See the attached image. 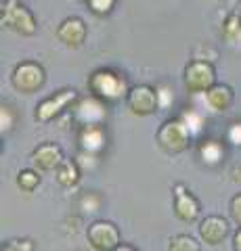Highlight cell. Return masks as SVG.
I'll list each match as a JSON object with an SVG mask.
<instances>
[{
    "mask_svg": "<svg viewBox=\"0 0 241 251\" xmlns=\"http://www.w3.org/2000/svg\"><path fill=\"white\" fill-rule=\"evenodd\" d=\"M90 88L97 97L105 100H118L128 92L126 80L113 72H107V69H101L90 77Z\"/></svg>",
    "mask_w": 241,
    "mask_h": 251,
    "instance_id": "6da1fadb",
    "label": "cell"
},
{
    "mask_svg": "<svg viewBox=\"0 0 241 251\" xmlns=\"http://www.w3.org/2000/svg\"><path fill=\"white\" fill-rule=\"evenodd\" d=\"M191 132L189 128L185 126L183 120H172V122H166L164 126L160 128L158 132V140L160 145L166 149L170 153H181L189 147V140H191Z\"/></svg>",
    "mask_w": 241,
    "mask_h": 251,
    "instance_id": "7a4b0ae2",
    "label": "cell"
},
{
    "mask_svg": "<svg viewBox=\"0 0 241 251\" xmlns=\"http://www.w3.org/2000/svg\"><path fill=\"white\" fill-rule=\"evenodd\" d=\"M2 23L26 36H32L36 31V21L32 13L23 4H19V0H6V4L2 6Z\"/></svg>",
    "mask_w": 241,
    "mask_h": 251,
    "instance_id": "3957f363",
    "label": "cell"
},
{
    "mask_svg": "<svg viewBox=\"0 0 241 251\" xmlns=\"http://www.w3.org/2000/svg\"><path fill=\"white\" fill-rule=\"evenodd\" d=\"M185 84L189 92L201 94L214 86V69L206 61H193L185 72Z\"/></svg>",
    "mask_w": 241,
    "mask_h": 251,
    "instance_id": "277c9868",
    "label": "cell"
},
{
    "mask_svg": "<svg viewBox=\"0 0 241 251\" xmlns=\"http://www.w3.org/2000/svg\"><path fill=\"white\" fill-rule=\"evenodd\" d=\"M88 243L97 251H115L120 247V232L111 222H95L88 228Z\"/></svg>",
    "mask_w": 241,
    "mask_h": 251,
    "instance_id": "5b68a950",
    "label": "cell"
},
{
    "mask_svg": "<svg viewBox=\"0 0 241 251\" xmlns=\"http://www.w3.org/2000/svg\"><path fill=\"white\" fill-rule=\"evenodd\" d=\"M44 84V69L40 65H36V63H21L17 65L13 74V86L21 92H36L38 88H42Z\"/></svg>",
    "mask_w": 241,
    "mask_h": 251,
    "instance_id": "8992f818",
    "label": "cell"
},
{
    "mask_svg": "<svg viewBox=\"0 0 241 251\" xmlns=\"http://www.w3.org/2000/svg\"><path fill=\"white\" fill-rule=\"evenodd\" d=\"M128 105L132 113L136 115H149L160 107L158 100V90L149 88V86H136L128 92Z\"/></svg>",
    "mask_w": 241,
    "mask_h": 251,
    "instance_id": "52a82bcc",
    "label": "cell"
},
{
    "mask_svg": "<svg viewBox=\"0 0 241 251\" xmlns=\"http://www.w3.org/2000/svg\"><path fill=\"white\" fill-rule=\"evenodd\" d=\"M74 99H76V90H61L55 94V97H49L36 107V120H40V122L53 120V117H55L67 103H72Z\"/></svg>",
    "mask_w": 241,
    "mask_h": 251,
    "instance_id": "ba28073f",
    "label": "cell"
},
{
    "mask_svg": "<svg viewBox=\"0 0 241 251\" xmlns=\"http://www.w3.org/2000/svg\"><path fill=\"white\" fill-rule=\"evenodd\" d=\"M174 209H176V216L185 220V222H193L199 214V203L195 201V197L187 191L183 184H176L174 186Z\"/></svg>",
    "mask_w": 241,
    "mask_h": 251,
    "instance_id": "9c48e42d",
    "label": "cell"
},
{
    "mask_svg": "<svg viewBox=\"0 0 241 251\" xmlns=\"http://www.w3.org/2000/svg\"><path fill=\"white\" fill-rule=\"evenodd\" d=\"M229 234V224L224 218L218 216H208L201 220L199 224V237L204 239L208 245H218V243Z\"/></svg>",
    "mask_w": 241,
    "mask_h": 251,
    "instance_id": "30bf717a",
    "label": "cell"
},
{
    "mask_svg": "<svg viewBox=\"0 0 241 251\" xmlns=\"http://www.w3.org/2000/svg\"><path fill=\"white\" fill-rule=\"evenodd\" d=\"M105 117H107L105 105L99 103L97 99H84L76 107V120L82 122L84 126H101Z\"/></svg>",
    "mask_w": 241,
    "mask_h": 251,
    "instance_id": "8fae6325",
    "label": "cell"
},
{
    "mask_svg": "<svg viewBox=\"0 0 241 251\" xmlns=\"http://www.w3.org/2000/svg\"><path fill=\"white\" fill-rule=\"evenodd\" d=\"M197 99L204 100V105L208 111L212 113H218V111H224L231 100H233V92L229 86H212L208 92H201V94H195Z\"/></svg>",
    "mask_w": 241,
    "mask_h": 251,
    "instance_id": "7c38bea8",
    "label": "cell"
},
{
    "mask_svg": "<svg viewBox=\"0 0 241 251\" xmlns=\"http://www.w3.org/2000/svg\"><path fill=\"white\" fill-rule=\"evenodd\" d=\"M107 143V136H105V130L103 126H82L80 130V147L82 151L86 153H99L105 149Z\"/></svg>",
    "mask_w": 241,
    "mask_h": 251,
    "instance_id": "4fadbf2b",
    "label": "cell"
},
{
    "mask_svg": "<svg viewBox=\"0 0 241 251\" xmlns=\"http://www.w3.org/2000/svg\"><path fill=\"white\" fill-rule=\"evenodd\" d=\"M57 36L69 46H80L86 38V25H84L82 19L78 17H69L59 25L57 29Z\"/></svg>",
    "mask_w": 241,
    "mask_h": 251,
    "instance_id": "5bb4252c",
    "label": "cell"
},
{
    "mask_svg": "<svg viewBox=\"0 0 241 251\" xmlns=\"http://www.w3.org/2000/svg\"><path fill=\"white\" fill-rule=\"evenodd\" d=\"M34 163L40 170H57L61 166V161H63V153H61V149L53 143H46V145H40L34 151Z\"/></svg>",
    "mask_w": 241,
    "mask_h": 251,
    "instance_id": "9a60e30c",
    "label": "cell"
},
{
    "mask_svg": "<svg viewBox=\"0 0 241 251\" xmlns=\"http://www.w3.org/2000/svg\"><path fill=\"white\" fill-rule=\"evenodd\" d=\"M199 157L208 166H216L224 157V149L218 140H206V143H201V147H199Z\"/></svg>",
    "mask_w": 241,
    "mask_h": 251,
    "instance_id": "2e32d148",
    "label": "cell"
},
{
    "mask_svg": "<svg viewBox=\"0 0 241 251\" xmlns=\"http://www.w3.org/2000/svg\"><path fill=\"white\" fill-rule=\"evenodd\" d=\"M55 174L61 186H74L78 182V163L72 159H63L61 166L55 170Z\"/></svg>",
    "mask_w": 241,
    "mask_h": 251,
    "instance_id": "e0dca14e",
    "label": "cell"
},
{
    "mask_svg": "<svg viewBox=\"0 0 241 251\" xmlns=\"http://www.w3.org/2000/svg\"><path fill=\"white\" fill-rule=\"evenodd\" d=\"M181 120L185 122V126L189 128L191 134H199V132L204 130V124H206V117H204V113H201L197 107L195 109H189V111H185Z\"/></svg>",
    "mask_w": 241,
    "mask_h": 251,
    "instance_id": "ac0fdd59",
    "label": "cell"
},
{
    "mask_svg": "<svg viewBox=\"0 0 241 251\" xmlns=\"http://www.w3.org/2000/svg\"><path fill=\"white\" fill-rule=\"evenodd\" d=\"M168 251H199V243L195 239H191L189 234H176L170 241Z\"/></svg>",
    "mask_w": 241,
    "mask_h": 251,
    "instance_id": "d6986e66",
    "label": "cell"
},
{
    "mask_svg": "<svg viewBox=\"0 0 241 251\" xmlns=\"http://www.w3.org/2000/svg\"><path fill=\"white\" fill-rule=\"evenodd\" d=\"M17 184L23 188V191L32 193L34 188L40 184V176H38L36 172H32V170H23V172H19V176H17Z\"/></svg>",
    "mask_w": 241,
    "mask_h": 251,
    "instance_id": "ffe728a7",
    "label": "cell"
},
{
    "mask_svg": "<svg viewBox=\"0 0 241 251\" xmlns=\"http://www.w3.org/2000/svg\"><path fill=\"white\" fill-rule=\"evenodd\" d=\"M224 38H229V40H233V38H237L241 34V19L237 17V15H231V17L227 19V23H224Z\"/></svg>",
    "mask_w": 241,
    "mask_h": 251,
    "instance_id": "44dd1931",
    "label": "cell"
},
{
    "mask_svg": "<svg viewBox=\"0 0 241 251\" xmlns=\"http://www.w3.org/2000/svg\"><path fill=\"white\" fill-rule=\"evenodd\" d=\"M2 251H34V245H32V241H27V239H23V241H9L2 247Z\"/></svg>",
    "mask_w": 241,
    "mask_h": 251,
    "instance_id": "7402d4cb",
    "label": "cell"
},
{
    "mask_svg": "<svg viewBox=\"0 0 241 251\" xmlns=\"http://www.w3.org/2000/svg\"><path fill=\"white\" fill-rule=\"evenodd\" d=\"M88 4H90V9L95 11V13H109L113 9V4H115V0H88Z\"/></svg>",
    "mask_w": 241,
    "mask_h": 251,
    "instance_id": "603a6c76",
    "label": "cell"
},
{
    "mask_svg": "<svg viewBox=\"0 0 241 251\" xmlns=\"http://www.w3.org/2000/svg\"><path fill=\"white\" fill-rule=\"evenodd\" d=\"M172 99H174L172 90H170L168 86H160V88H158V100H160V105L161 107H168L170 103H172Z\"/></svg>",
    "mask_w": 241,
    "mask_h": 251,
    "instance_id": "cb8c5ba5",
    "label": "cell"
},
{
    "mask_svg": "<svg viewBox=\"0 0 241 251\" xmlns=\"http://www.w3.org/2000/svg\"><path fill=\"white\" fill-rule=\"evenodd\" d=\"M0 128L2 132H9L13 128V115L9 107H2V111H0Z\"/></svg>",
    "mask_w": 241,
    "mask_h": 251,
    "instance_id": "d4e9b609",
    "label": "cell"
},
{
    "mask_svg": "<svg viewBox=\"0 0 241 251\" xmlns=\"http://www.w3.org/2000/svg\"><path fill=\"white\" fill-rule=\"evenodd\" d=\"M231 216L241 226V193L237 195V197H233V201H231Z\"/></svg>",
    "mask_w": 241,
    "mask_h": 251,
    "instance_id": "484cf974",
    "label": "cell"
},
{
    "mask_svg": "<svg viewBox=\"0 0 241 251\" xmlns=\"http://www.w3.org/2000/svg\"><path fill=\"white\" fill-rule=\"evenodd\" d=\"M229 140L233 145L241 147V124H233L229 128Z\"/></svg>",
    "mask_w": 241,
    "mask_h": 251,
    "instance_id": "4316f807",
    "label": "cell"
},
{
    "mask_svg": "<svg viewBox=\"0 0 241 251\" xmlns=\"http://www.w3.org/2000/svg\"><path fill=\"white\" fill-rule=\"evenodd\" d=\"M95 159H97V155H95V153L82 151L80 155H78V163H82L84 168H92V166H95Z\"/></svg>",
    "mask_w": 241,
    "mask_h": 251,
    "instance_id": "83f0119b",
    "label": "cell"
},
{
    "mask_svg": "<svg viewBox=\"0 0 241 251\" xmlns=\"http://www.w3.org/2000/svg\"><path fill=\"white\" fill-rule=\"evenodd\" d=\"M235 251H241V228L235 234Z\"/></svg>",
    "mask_w": 241,
    "mask_h": 251,
    "instance_id": "f1b7e54d",
    "label": "cell"
},
{
    "mask_svg": "<svg viewBox=\"0 0 241 251\" xmlns=\"http://www.w3.org/2000/svg\"><path fill=\"white\" fill-rule=\"evenodd\" d=\"M115 251H134V249H132V247H128V245H120V247L115 249Z\"/></svg>",
    "mask_w": 241,
    "mask_h": 251,
    "instance_id": "f546056e",
    "label": "cell"
},
{
    "mask_svg": "<svg viewBox=\"0 0 241 251\" xmlns=\"http://www.w3.org/2000/svg\"><path fill=\"white\" fill-rule=\"evenodd\" d=\"M82 2H88V0H82Z\"/></svg>",
    "mask_w": 241,
    "mask_h": 251,
    "instance_id": "4dcf8cb0",
    "label": "cell"
}]
</instances>
